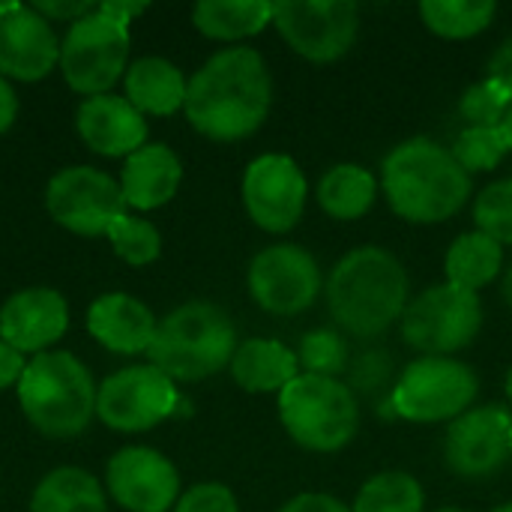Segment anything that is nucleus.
Instances as JSON below:
<instances>
[{
	"label": "nucleus",
	"instance_id": "obj_18",
	"mask_svg": "<svg viewBox=\"0 0 512 512\" xmlns=\"http://www.w3.org/2000/svg\"><path fill=\"white\" fill-rule=\"evenodd\" d=\"M69 330V303L54 288H24L0 309V339L18 354H45Z\"/></svg>",
	"mask_w": 512,
	"mask_h": 512
},
{
	"label": "nucleus",
	"instance_id": "obj_44",
	"mask_svg": "<svg viewBox=\"0 0 512 512\" xmlns=\"http://www.w3.org/2000/svg\"><path fill=\"white\" fill-rule=\"evenodd\" d=\"M507 396H510V402H512V366H510V372H507Z\"/></svg>",
	"mask_w": 512,
	"mask_h": 512
},
{
	"label": "nucleus",
	"instance_id": "obj_10",
	"mask_svg": "<svg viewBox=\"0 0 512 512\" xmlns=\"http://www.w3.org/2000/svg\"><path fill=\"white\" fill-rule=\"evenodd\" d=\"M279 36L312 63L345 57L360 33V6L354 0H279L273 3Z\"/></svg>",
	"mask_w": 512,
	"mask_h": 512
},
{
	"label": "nucleus",
	"instance_id": "obj_25",
	"mask_svg": "<svg viewBox=\"0 0 512 512\" xmlns=\"http://www.w3.org/2000/svg\"><path fill=\"white\" fill-rule=\"evenodd\" d=\"M318 204L330 219L339 222H354L363 219L375 198H378V180L369 174V168L354 165V162H342L333 165L321 183H318Z\"/></svg>",
	"mask_w": 512,
	"mask_h": 512
},
{
	"label": "nucleus",
	"instance_id": "obj_27",
	"mask_svg": "<svg viewBox=\"0 0 512 512\" xmlns=\"http://www.w3.org/2000/svg\"><path fill=\"white\" fill-rule=\"evenodd\" d=\"M30 512H108V501L99 480L84 468H57L39 480Z\"/></svg>",
	"mask_w": 512,
	"mask_h": 512
},
{
	"label": "nucleus",
	"instance_id": "obj_45",
	"mask_svg": "<svg viewBox=\"0 0 512 512\" xmlns=\"http://www.w3.org/2000/svg\"><path fill=\"white\" fill-rule=\"evenodd\" d=\"M435 512H465V510H459V507H441V510H435Z\"/></svg>",
	"mask_w": 512,
	"mask_h": 512
},
{
	"label": "nucleus",
	"instance_id": "obj_46",
	"mask_svg": "<svg viewBox=\"0 0 512 512\" xmlns=\"http://www.w3.org/2000/svg\"><path fill=\"white\" fill-rule=\"evenodd\" d=\"M492 512H512V501L510 504H504V507H498V510H492Z\"/></svg>",
	"mask_w": 512,
	"mask_h": 512
},
{
	"label": "nucleus",
	"instance_id": "obj_9",
	"mask_svg": "<svg viewBox=\"0 0 512 512\" xmlns=\"http://www.w3.org/2000/svg\"><path fill=\"white\" fill-rule=\"evenodd\" d=\"M480 330V294L462 291L450 282L432 285L423 294H417L402 315V336L423 357H450L474 345Z\"/></svg>",
	"mask_w": 512,
	"mask_h": 512
},
{
	"label": "nucleus",
	"instance_id": "obj_33",
	"mask_svg": "<svg viewBox=\"0 0 512 512\" xmlns=\"http://www.w3.org/2000/svg\"><path fill=\"white\" fill-rule=\"evenodd\" d=\"M477 231L489 234L501 246H512V177L489 183L474 201Z\"/></svg>",
	"mask_w": 512,
	"mask_h": 512
},
{
	"label": "nucleus",
	"instance_id": "obj_42",
	"mask_svg": "<svg viewBox=\"0 0 512 512\" xmlns=\"http://www.w3.org/2000/svg\"><path fill=\"white\" fill-rule=\"evenodd\" d=\"M501 135H504V141H507V147L512 150V105L507 108V114H504V120H501Z\"/></svg>",
	"mask_w": 512,
	"mask_h": 512
},
{
	"label": "nucleus",
	"instance_id": "obj_12",
	"mask_svg": "<svg viewBox=\"0 0 512 512\" xmlns=\"http://www.w3.org/2000/svg\"><path fill=\"white\" fill-rule=\"evenodd\" d=\"M180 405L174 381L156 366H126L108 375L96 390V417L123 435L147 432L165 423Z\"/></svg>",
	"mask_w": 512,
	"mask_h": 512
},
{
	"label": "nucleus",
	"instance_id": "obj_1",
	"mask_svg": "<svg viewBox=\"0 0 512 512\" xmlns=\"http://www.w3.org/2000/svg\"><path fill=\"white\" fill-rule=\"evenodd\" d=\"M273 105V78L264 57L249 45L216 51L186 90V120L210 141L231 144L255 135Z\"/></svg>",
	"mask_w": 512,
	"mask_h": 512
},
{
	"label": "nucleus",
	"instance_id": "obj_32",
	"mask_svg": "<svg viewBox=\"0 0 512 512\" xmlns=\"http://www.w3.org/2000/svg\"><path fill=\"white\" fill-rule=\"evenodd\" d=\"M453 159L468 171V174H480V171H492L504 162V156L510 153L501 129H486V126H468L456 144H453Z\"/></svg>",
	"mask_w": 512,
	"mask_h": 512
},
{
	"label": "nucleus",
	"instance_id": "obj_15",
	"mask_svg": "<svg viewBox=\"0 0 512 512\" xmlns=\"http://www.w3.org/2000/svg\"><path fill=\"white\" fill-rule=\"evenodd\" d=\"M512 417L504 405H483L465 411L450 423L444 438V459L462 480H486L510 462Z\"/></svg>",
	"mask_w": 512,
	"mask_h": 512
},
{
	"label": "nucleus",
	"instance_id": "obj_13",
	"mask_svg": "<svg viewBox=\"0 0 512 512\" xmlns=\"http://www.w3.org/2000/svg\"><path fill=\"white\" fill-rule=\"evenodd\" d=\"M324 291V276L312 252L297 243H276L261 249L249 264L252 300L279 318L300 315L315 306Z\"/></svg>",
	"mask_w": 512,
	"mask_h": 512
},
{
	"label": "nucleus",
	"instance_id": "obj_3",
	"mask_svg": "<svg viewBox=\"0 0 512 512\" xmlns=\"http://www.w3.org/2000/svg\"><path fill=\"white\" fill-rule=\"evenodd\" d=\"M381 189L396 216L414 225L453 219L471 198V174L432 138H408L381 165Z\"/></svg>",
	"mask_w": 512,
	"mask_h": 512
},
{
	"label": "nucleus",
	"instance_id": "obj_28",
	"mask_svg": "<svg viewBox=\"0 0 512 512\" xmlns=\"http://www.w3.org/2000/svg\"><path fill=\"white\" fill-rule=\"evenodd\" d=\"M498 6L492 0H423L420 18L441 39L480 36L495 21Z\"/></svg>",
	"mask_w": 512,
	"mask_h": 512
},
{
	"label": "nucleus",
	"instance_id": "obj_36",
	"mask_svg": "<svg viewBox=\"0 0 512 512\" xmlns=\"http://www.w3.org/2000/svg\"><path fill=\"white\" fill-rule=\"evenodd\" d=\"M42 18H48V21H69V24H75L78 18H84V15H90L93 9H96V3H69V0H63V3H54V0H36V3H30Z\"/></svg>",
	"mask_w": 512,
	"mask_h": 512
},
{
	"label": "nucleus",
	"instance_id": "obj_37",
	"mask_svg": "<svg viewBox=\"0 0 512 512\" xmlns=\"http://www.w3.org/2000/svg\"><path fill=\"white\" fill-rule=\"evenodd\" d=\"M279 512H351L339 498L324 495V492H303L297 498H291L288 504H282Z\"/></svg>",
	"mask_w": 512,
	"mask_h": 512
},
{
	"label": "nucleus",
	"instance_id": "obj_8",
	"mask_svg": "<svg viewBox=\"0 0 512 512\" xmlns=\"http://www.w3.org/2000/svg\"><path fill=\"white\" fill-rule=\"evenodd\" d=\"M129 69V27L99 9L69 24L60 39V72L81 96H105Z\"/></svg>",
	"mask_w": 512,
	"mask_h": 512
},
{
	"label": "nucleus",
	"instance_id": "obj_29",
	"mask_svg": "<svg viewBox=\"0 0 512 512\" xmlns=\"http://www.w3.org/2000/svg\"><path fill=\"white\" fill-rule=\"evenodd\" d=\"M423 486L405 471H384L363 483L351 512H423Z\"/></svg>",
	"mask_w": 512,
	"mask_h": 512
},
{
	"label": "nucleus",
	"instance_id": "obj_2",
	"mask_svg": "<svg viewBox=\"0 0 512 512\" xmlns=\"http://www.w3.org/2000/svg\"><path fill=\"white\" fill-rule=\"evenodd\" d=\"M324 294L336 327L357 339L384 336L411 303L402 261L381 246H360L339 258Z\"/></svg>",
	"mask_w": 512,
	"mask_h": 512
},
{
	"label": "nucleus",
	"instance_id": "obj_38",
	"mask_svg": "<svg viewBox=\"0 0 512 512\" xmlns=\"http://www.w3.org/2000/svg\"><path fill=\"white\" fill-rule=\"evenodd\" d=\"M489 75V81H495V84H501L507 93L512 96V36L510 39H504L498 48H495V54L489 57V69H486Z\"/></svg>",
	"mask_w": 512,
	"mask_h": 512
},
{
	"label": "nucleus",
	"instance_id": "obj_30",
	"mask_svg": "<svg viewBox=\"0 0 512 512\" xmlns=\"http://www.w3.org/2000/svg\"><path fill=\"white\" fill-rule=\"evenodd\" d=\"M111 249L117 252V258H123L129 267H147L162 255V234L153 222L138 219V216H120L108 234Z\"/></svg>",
	"mask_w": 512,
	"mask_h": 512
},
{
	"label": "nucleus",
	"instance_id": "obj_19",
	"mask_svg": "<svg viewBox=\"0 0 512 512\" xmlns=\"http://www.w3.org/2000/svg\"><path fill=\"white\" fill-rule=\"evenodd\" d=\"M81 141L99 156H132L147 144V120L126 96H90L75 111Z\"/></svg>",
	"mask_w": 512,
	"mask_h": 512
},
{
	"label": "nucleus",
	"instance_id": "obj_16",
	"mask_svg": "<svg viewBox=\"0 0 512 512\" xmlns=\"http://www.w3.org/2000/svg\"><path fill=\"white\" fill-rule=\"evenodd\" d=\"M108 495L126 512H168L180 501V474L168 456L150 447H126L105 471Z\"/></svg>",
	"mask_w": 512,
	"mask_h": 512
},
{
	"label": "nucleus",
	"instance_id": "obj_17",
	"mask_svg": "<svg viewBox=\"0 0 512 512\" xmlns=\"http://www.w3.org/2000/svg\"><path fill=\"white\" fill-rule=\"evenodd\" d=\"M60 66V39L48 18L24 3H0V75L42 81Z\"/></svg>",
	"mask_w": 512,
	"mask_h": 512
},
{
	"label": "nucleus",
	"instance_id": "obj_24",
	"mask_svg": "<svg viewBox=\"0 0 512 512\" xmlns=\"http://www.w3.org/2000/svg\"><path fill=\"white\" fill-rule=\"evenodd\" d=\"M198 33L216 42H240L273 24L270 0H201L192 9Z\"/></svg>",
	"mask_w": 512,
	"mask_h": 512
},
{
	"label": "nucleus",
	"instance_id": "obj_26",
	"mask_svg": "<svg viewBox=\"0 0 512 512\" xmlns=\"http://www.w3.org/2000/svg\"><path fill=\"white\" fill-rule=\"evenodd\" d=\"M501 267H504V246L483 231H468L456 237L444 261L447 282L474 294H480V288L495 282Z\"/></svg>",
	"mask_w": 512,
	"mask_h": 512
},
{
	"label": "nucleus",
	"instance_id": "obj_43",
	"mask_svg": "<svg viewBox=\"0 0 512 512\" xmlns=\"http://www.w3.org/2000/svg\"><path fill=\"white\" fill-rule=\"evenodd\" d=\"M501 291H504V300L512 306V267L507 270V276H504V285H501Z\"/></svg>",
	"mask_w": 512,
	"mask_h": 512
},
{
	"label": "nucleus",
	"instance_id": "obj_31",
	"mask_svg": "<svg viewBox=\"0 0 512 512\" xmlns=\"http://www.w3.org/2000/svg\"><path fill=\"white\" fill-rule=\"evenodd\" d=\"M297 363H300L303 375L339 378L348 369V345H345V336L339 330H333V327L309 330L300 339Z\"/></svg>",
	"mask_w": 512,
	"mask_h": 512
},
{
	"label": "nucleus",
	"instance_id": "obj_39",
	"mask_svg": "<svg viewBox=\"0 0 512 512\" xmlns=\"http://www.w3.org/2000/svg\"><path fill=\"white\" fill-rule=\"evenodd\" d=\"M24 369H27L24 354H18L12 345H6V342L0 339V390L18 387V381H21Z\"/></svg>",
	"mask_w": 512,
	"mask_h": 512
},
{
	"label": "nucleus",
	"instance_id": "obj_41",
	"mask_svg": "<svg viewBox=\"0 0 512 512\" xmlns=\"http://www.w3.org/2000/svg\"><path fill=\"white\" fill-rule=\"evenodd\" d=\"M96 9H99L102 15H108L111 21L129 27V21H132L135 15H141V12L147 9V3H123V0H117V3H96Z\"/></svg>",
	"mask_w": 512,
	"mask_h": 512
},
{
	"label": "nucleus",
	"instance_id": "obj_11",
	"mask_svg": "<svg viewBox=\"0 0 512 512\" xmlns=\"http://www.w3.org/2000/svg\"><path fill=\"white\" fill-rule=\"evenodd\" d=\"M48 216L81 237H105L108 228L126 216V201L120 183L90 165H72L57 171L45 186Z\"/></svg>",
	"mask_w": 512,
	"mask_h": 512
},
{
	"label": "nucleus",
	"instance_id": "obj_35",
	"mask_svg": "<svg viewBox=\"0 0 512 512\" xmlns=\"http://www.w3.org/2000/svg\"><path fill=\"white\" fill-rule=\"evenodd\" d=\"M174 512H240L237 498L222 483H198L180 495Z\"/></svg>",
	"mask_w": 512,
	"mask_h": 512
},
{
	"label": "nucleus",
	"instance_id": "obj_34",
	"mask_svg": "<svg viewBox=\"0 0 512 512\" xmlns=\"http://www.w3.org/2000/svg\"><path fill=\"white\" fill-rule=\"evenodd\" d=\"M512 105V96L495 81H480L474 87L465 90L462 96V117L468 120V126H486V129H495L501 126L507 108Z\"/></svg>",
	"mask_w": 512,
	"mask_h": 512
},
{
	"label": "nucleus",
	"instance_id": "obj_20",
	"mask_svg": "<svg viewBox=\"0 0 512 512\" xmlns=\"http://www.w3.org/2000/svg\"><path fill=\"white\" fill-rule=\"evenodd\" d=\"M156 315L132 294H102L87 309L90 336L111 354L135 357L147 354L156 336Z\"/></svg>",
	"mask_w": 512,
	"mask_h": 512
},
{
	"label": "nucleus",
	"instance_id": "obj_21",
	"mask_svg": "<svg viewBox=\"0 0 512 512\" xmlns=\"http://www.w3.org/2000/svg\"><path fill=\"white\" fill-rule=\"evenodd\" d=\"M183 180V165L177 153L168 144H144L132 156H126L123 174H120V189L123 201L132 210H156L165 207Z\"/></svg>",
	"mask_w": 512,
	"mask_h": 512
},
{
	"label": "nucleus",
	"instance_id": "obj_6",
	"mask_svg": "<svg viewBox=\"0 0 512 512\" xmlns=\"http://www.w3.org/2000/svg\"><path fill=\"white\" fill-rule=\"evenodd\" d=\"M279 420L288 438L309 453H339L360 429V405L339 378L297 375L279 393Z\"/></svg>",
	"mask_w": 512,
	"mask_h": 512
},
{
	"label": "nucleus",
	"instance_id": "obj_22",
	"mask_svg": "<svg viewBox=\"0 0 512 512\" xmlns=\"http://www.w3.org/2000/svg\"><path fill=\"white\" fill-rule=\"evenodd\" d=\"M231 378L246 393H282L297 375V354L276 339H246L231 357Z\"/></svg>",
	"mask_w": 512,
	"mask_h": 512
},
{
	"label": "nucleus",
	"instance_id": "obj_7",
	"mask_svg": "<svg viewBox=\"0 0 512 512\" xmlns=\"http://www.w3.org/2000/svg\"><path fill=\"white\" fill-rule=\"evenodd\" d=\"M480 393L477 372L453 357H420L399 375L390 405L411 423L459 420Z\"/></svg>",
	"mask_w": 512,
	"mask_h": 512
},
{
	"label": "nucleus",
	"instance_id": "obj_40",
	"mask_svg": "<svg viewBox=\"0 0 512 512\" xmlns=\"http://www.w3.org/2000/svg\"><path fill=\"white\" fill-rule=\"evenodd\" d=\"M15 117H18V96L12 90V84L0 75V135L12 129Z\"/></svg>",
	"mask_w": 512,
	"mask_h": 512
},
{
	"label": "nucleus",
	"instance_id": "obj_5",
	"mask_svg": "<svg viewBox=\"0 0 512 512\" xmlns=\"http://www.w3.org/2000/svg\"><path fill=\"white\" fill-rule=\"evenodd\" d=\"M96 384L69 351H45L27 360L18 381V405L45 438H78L96 414Z\"/></svg>",
	"mask_w": 512,
	"mask_h": 512
},
{
	"label": "nucleus",
	"instance_id": "obj_47",
	"mask_svg": "<svg viewBox=\"0 0 512 512\" xmlns=\"http://www.w3.org/2000/svg\"><path fill=\"white\" fill-rule=\"evenodd\" d=\"M510 456H512V429H510Z\"/></svg>",
	"mask_w": 512,
	"mask_h": 512
},
{
	"label": "nucleus",
	"instance_id": "obj_14",
	"mask_svg": "<svg viewBox=\"0 0 512 512\" xmlns=\"http://www.w3.org/2000/svg\"><path fill=\"white\" fill-rule=\"evenodd\" d=\"M309 183L285 153H264L243 174V207L267 234H288L303 219Z\"/></svg>",
	"mask_w": 512,
	"mask_h": 512
},
{
	"label": "nucleus",
	"instance_id": "obj_4",
	"mask_svg": "<svg viewBox=\"0 0 512 512\" xmlns=\"http://www.w3.org/2000/svg\"><path fill=\"white\" fill-rule=\"evenodd\" d=\"M237 345L240 342L231 315L216 303L192 300L159 321L147 360L171 381L189 384L231 366Z\"/></svg>",
	"mask_w": 512,
	"mask_h": 512
},
{
	"label": "nucleus",
	"instance_id": "obj_23",
	"mask_svg": "<svg viewBox=\"0 0 512 512\" xmlns=\"http://www.w3.org/2000/svg\"><path fill=\"white\" fill-rule=\"evenodd\" d=\"M123 81H126V99L141 114L168 117L186 105L189 81H186L183 69L165 57H141V60L129 63Z\"/></svg>",
	"mask_w": 512,
	"mask_h": 512
}]
</instances>
